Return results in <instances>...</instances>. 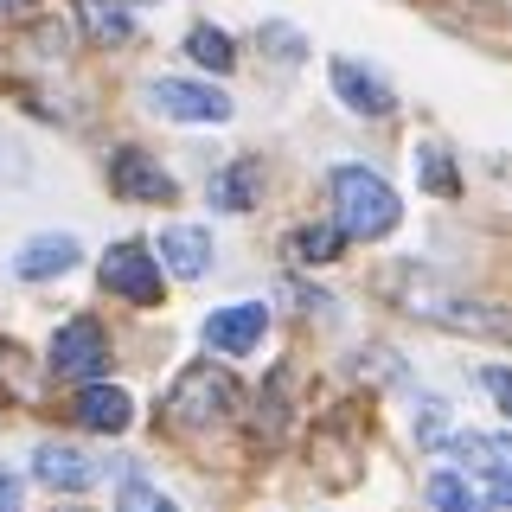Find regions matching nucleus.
Listing matches in <instances>:
<instances>
[{"instance_id": "22", "label": "nucleus", "mask_w": 512, "mask_h": 512, "mask_svg": "<svg viewBox=\"0 0 512 512\" xmlns=\"http://www.w3.org/2000/svg\"><path fill=\"white\" fill-rule=\"evenodd\" d=\"M480 384H487V397L512 416V372H506V365H487V372H480Z\"/></svg>"}, {"instance_id": "11", "label": "nucleus", "mask_w": 512, "mask_h": 512, "mask_svg": "<svg viewBox=\"0 0 512 512\" xmlns=\"http://www.w3.org/2000/svg\"><path fill=\"white\" fill-rule=\"evenodd\" d=\"M263 327H269L263 301H231V308H212V320H205V346L212 352H250V346H263Z\"/></svg>"}, {"instance_id": "4", "label": "nucleus", "mask_w": 512, "mask_h": 512, "mask_svg": "<svg viewBox=\"0 0 512 512\" xmlns=\"http://www.w3.org/2000/svg\"><path fill=\"white\" fill-rule=\"evenodd\" d=\"M455 461L480 480L493 512H512V436H455Z\"/></svg>"}, {"instance_id": "12", "label": "nucleus", "mask_w": 512, "mask_h": 512, "mask_svg": "<svg viewBox=\"0 0 512 512\" xmlns=\"http://www.w3.org/2000/svg\"><path fill=\"white\" fill-rule=\"evenodd\" d=\"M77 237H64V231H39V237H26L20 250H13V276L20 282H52L64 276V269H77Z\"/></svg>"}, {"instance_id": "15", "label": "nucleus", "mask_w": 512, "mask_h": 512, "mask_svg": "<svg viewBox=\"0 0 512 512\" xmlns=\"http://www.w3.org/2000/svg\"><path fill=\"white\" fill-rule=\"evenodd\" d=\"M263 192V160H231L224 173H212V205L218 212H250Z\"/></svg>"}, {"instance_id": "9", "label": "nucleus", "mask_w": 512, "mask_h": 512, "mask_svg": "<svg viewBox=\"0 0 512 512\" xmlns=\"http://www.w3.org/2000/svg\"><path fill=\"white\" fill-rule=\"evenodd\" d=\"M32 474L52 493H84V487L103 480V461H90L84 448H71V442H39L32 448Z\"/></svg>"}, {"instance_id": "10", "label": "nucleus", "mask_w": 512, "mask_h": 512, "mask_svg": "<svg viewBox=\"0 0 512 512\" xmlns=\"http://www.w3.org/2000/svg\"><path fill=\"white\" fill-rule=\"evenodd\" d=\"M160 263H167V276H180V282H199V276H212V231L205 224H167L160 231Z\"/></svg>"}, {"instance_id": "25", "label": "nucleus", "mask_w": 512, "mask_h": 512, "mask_svg": "<svg viewBox=\"0 0 512 512\" xmlns=\"http://www.w3.org/2000/svg\"><path fill=\"white\" fill-rule=\"evenodd\" d=\"M58 512H90V506H58Z\"/></svg>"}, {"instance_id": "5", "label": "nucleus", "mask_w": 512, "mask_h": 512, "mask_svg": "<svg viewBox=\"0 0 512 512\" xmlns=\"http://www.w3.org/2000/svg\"><path fill=\"white\" fill-rule=\"evenodd\" d=\"M148 109L173 122H231V96L212 84H192V77H154L148 84Z\"/></svg>"}, {"instance_id": "17", "label": "nucleus", "mask_w": 512, "mask_h": 512, "mask_svg": "<svg viewBox=\"0 0 512 512\" xmlns=\"http://www.w3.org/2000/svg\"><path fill=\"white\" fill-rule=\"evenodd\" d=\"M77 20H84V32L96 45H122L135 39V20H128L122 0H77Z\"/></svg>"}, {"instance_id": "14", "label": "nucleus", "mask_w": 512, "mask_h": 512, "mask_svg": "<svg viewBox=\"0 0 512 512\" xmlns=\"http://www.w3.org/2000/svg\"><path fill=\"white\" fill-rule=\"evenodd\" d=\"M423 493H429V512H487V493L468 468H436Z\"/></svg>"}, {"instance_id": "21", "label": "nucleus", "mask_w": 512, "mask_h": 512, "mask_svg": "<svg viewBox=\"0 0 512 512\" xmlns=\"http://www.w3.org/2000/svg\"><path fill=\"white\" fill-rule=\"evenodd\" d=\"M416 167H423V186L429 192H455V167H448L442 148H416Z\"/></svg>"}, {"instance_id": "23", "label": "nucleus", "mask_w": 512, "mask_h": 512, "mask_svg": "<svg viewBox=\"0 0 512 512\" xmlns=\"http://www.w3.org/2000/svg\"><path fill=\"white\" fill-rule=\"evenodd\" d=\"M0 512H20V474L0 468Z\"/></svg>"}, {"instance_id": "16", "label": "nucleus", "mask_w": 512, "mask_h": 512, "mask_svg": "<svg viewBox=\"0 0 512 512\" xmlns=\"http://www.w3.org/2000/svg\"><path fill=\"white\" fill-rule=\"evenodd\" d=\"M346 244V224H301V231H288L282 237V250H288V263H301V269H320V263H333Z\"/></svg>"}, {"instance_id": "1", "label": "nucleus", "mask_w": 512, "mask_h": 512, "mask_svg": "<svg viewBox=\"0 0 512 512\" xmlns=\"http://www.w3.org/2000/svg\"><path fill=\"white\" fill-rule=\"evenodd\" d=\"M333 218L346 224V237H391L397 218H404V205H397V192L384 173L372 167H333Z\"/></svg>"}, {"instance_id": "19", "label": "nucleus", "mask_w": 512, "mask_h": 512, "mask_svg": "<svg viewBox=\"0 0 512 512\" xmlns=\"http://www.w3.org/2000/svg\"><path fill=\"white\" fill-rule=\"evenodd\" d=\"M122 512H180V506H173L160 487H148L141 474H128V480H122Z\"/></svg>"}, {"instance_id": "3", "label": "nucleus", "mask_w": 512, "mask_h": 512, "mask_svg": "<svg viewBox=\"0 0 512 512\" xmlns=\"http://www.w3.org/2000/svg\"><path fill=\"white\" fill-rule=\"evenodd\" d=\"M160 276H167V263H160V250L148 244H116L103 256V288L122 301H135V308H154L160 301Z\"/></svg>"}, {"instance_id": "24", "label": "nucleus", "mask_w": 512, "mask_h": 512, "mask_svg": "<svg viewBox=\"0 0 512 512\" xmlns=\"http://www.w3.org/2000/svg\"><path fill=\"white\" fill-rule=\"evenodd\" d=\"M26 7V0H0V13H20Z\"/></svg>"}, {"instance_id": "8", "label": "nucleus", "mask_w": 512, "mask_h": 512, "mask_svg": "<svg viewBox=\"0 0 512 512\" xmlns=\"http://www.w3.org/2000/svg\"><path fill=\"white\" fill-rule=\"evenodd\" d=\"M333 90H340V103L352 109V116H372V122H384L397 109V90L359 58H333Z\"/></svg>"}, {"instance_id": "2", "label": "nucleus", "mask_w": 512, "mask_h": 512, "mask_svg": "<svg viewBox=\"0 0 512 512\" xmlns=\"http://www.w3.org/2000/svg\"><path fill=\"white\" fill-rule=\"evenodd\" d=\"M231 410H237V384H231V372H218V365H186V372L173 378L167 404H160V416H167L173 429H212Z\"/></svg>"}, {"instance_id": "13", "label": "nucleus", "mask_w": 512, "mask_h": 512, "mask_svg": "<svg viewBox=\"0 0 512 512\" xmlns=\"http://www.w3.org/2000/svg\"><path fill=\"white\" fill-rule=\"evenodd\" d=\"M77 423L84 429H96V436H122L128 423H135V404H128V391H116V384H84V391H77Z\"/></svg>"}, {"instance_id": "18", "label": "nucleus", "mask_w": 512, "mask_h": 512, "mask_svg": "<svg viewBox=\"0 0 512 512\" xmlns=\"http://www.w3.org/2000/svg\"><path fill=\"white\" fill-rule=\"evenodd\" d=\"M186 52L199 58V64H212V71H231V64H237V45L224 39L218 26H192L186 32Z\"/></svg>"}, {"instance_id": "20", "label": "nucleus", "mask_w": 512, "mask_h": 512, "mask_svg": "<svg viewBox=\"0 0 512 512\" xmlns=\"http://www.w3.org/2000/svg\"><path fill=\"white\" fill-rule=\"evenodd\" d=\"M442 436H448V404L442 397H423V404H416V442L436 448Z\"/></svg>"}, {"instance_id": "6", "label": "nucleus", "mask_w": 512, "mask_h": 512, "mask_svg": "<svg viewBox=\"0 0 512 512\" xmlns=\"http://www.w3.org/2000/svg\"><path fill=\"white\" fill-rule=\"evenodd\" d=\"M52 378H77V384H90L96 372L109 365V340H103V327L84 314V320H64V327L52 333Z\"/></svg>"}, {"instance_id": "7", "label": "nucleus", "mask_w": 512, "mask_h": 512, "mask_svg": "<svg viewBox=\"0 0 512 512\" xmlns=\"http://www.w3.org/2000/svg\"><path fill=\"white\" fill-rule=\"evenodd\" d=\"M109 192H116V199H128V205H167L180 186H173V173L160 167L154 154L116 148V154H109Z\"/></svg>"}]
</instances>
